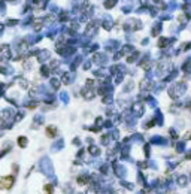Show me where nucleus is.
<instances>
[{
	"label": "nucleus",
	"instance_id": "nucleus-3",
	"mask_svg": "<svg viewBox=\"0 0 191 194\" xmlns=\"http://www.w3.org/2000/svg\"><path fill=\"white\" fill-rule=\"evenodd\" d=\"M18 141H19V142H18V143H19V146H26V145H27V139H26V138H22V136H21Z\"/></svg>",
	"mask_w": 191,
	"mask_h": 194
},
{
	"label": "nucleus",
	"instance_id": "nucleus-1",
	"mask_svg": "<svg viewBox=\"0 0 191 194\" xmlns=\"http://www.w3.org/2000/svg\"><path fill=\"white\" fill-rule=\"evenodd\" d=\"M12 182H14V178H12V176L6 178V179H3V181H2V187H3V188H9V185H11Z\"/></svg>",
	"mask_w": 191,
	"mask_h": 194
},
{
	"label": "nucleus",
	"instance_id": "nucleus-4",
	"mask_svg": "<svg viewBox=\"0 0 191 194\" xmlns=\"http://www.w3.org/2000/svg\"><path fill=\"white\" fill-rule=\"evenodd\" d=\"M45 188H46V193H48V194H51V193H52V190H51L52 187H49V185H46Z\"/></svg>",
	"mask_w": 191,
	"mask_h": 194
},
{
	"label": "nucleus",
	"instance_id": "nucleus-2",
	"mask_svg": "<svg viewBox=\"0 0 191 194\" xmlns=\"http://www.w3.org/2000/svg\"><path fill=\"white\" fill-rule=\"evenodd\" d=\"M55 133H57V130H55V127L51 125V127H48L46 128V134H49V136H55Z\"/></svg>",
	"mask_w": 191,
	"mask_h": 194
}]
</instances>
